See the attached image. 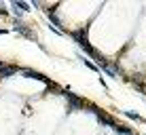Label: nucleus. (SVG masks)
Returning <instances> with one entry per match:
<instances>
[{
    "label": "nucleus",
    "instance_id": "3",
    "mask_svg": "<svg viewBox=\"0 0 146 135\" xmlns=\"http://www.w3.org/2000/svg\"><path fill=\"white\" fill-rule=\"evenodd\" d=\"M102 70H104V72L108 74L110 78H119V76H121V70H119L117 66H112V63H110V61H108V63H106V66H104Z\"/></svg>",
    "mask_w": 146,
    "mask_h": 135
},
{
    "label": "nucleus",
    "instance_id": "2",
    "mask_svg": "<svg viewBox=\"0 0 146 135\" xmlns=\"http://www.w3.org/2000/svg\"><path fill=\"white\" fill-rule=\"evenodd\" d=\"M19 72V68H15V66H7V63H0V78H4V76H13V74H17Z\"/></svg>",
    "mask_w": 146,
    "mask_h": 135
},
{
    "label": "nucleus",
    "instance_id": "7",
    "mask_svg": "<svg viewBox=\"0 0 146 135\" xmlns=\"http://www.w3.org/2000/svg\"><path fill=\"white\" fill-rule=\"evenodd\" d=\"M80 61H83V63H85V66H87L89 70H93V72H100V66H95V63H93V61H89L87 57H83Z\"/></svg>",
    "mask_w": 146,
    "mask_h": 135
},
{
    "label": "nucleus",
    "instance_id": "5",
    "mask_svg": "<svg viewBox=\"0 0 146 135\" xmlns=\"http://www.w3.org/2000/svg\"><path fill=\"white\" fill-rule=\"evenodd\" d=\"M13 7H15V9H19L21 13H23V11H26V13L30 11V4H28V2H23V0H15V2H13Z\"/></svg>",
    "mask_w": 146,
    "mask_h": 135
},
{
    "label": "nucleus",
    "instance_id": "9",
    "mask_svg": "<svg viewBox=\"0 0 146 135\" xmlns=\"http://www.w3.org/2000/svg\"><path fill=\"white\" fill-rule=\"evenodd\" d=\"M0 13H2V15H7L9 11H7V7H2V4H0Z\"/></svg>",
    "mask_w": 146,
    "mask_h": 135
},
{
    "label": "nucleus",
    "instance_id": "6",
    "mask_svg": "<svg viewBox=\"0 0 146 135\" xmlns=\"http://www.w3.org/2000/svg\"><path fill=\"white\" fill-rule=\"evenodd\" d=\"M112 129L117 131L119 135H135V133H131L129 129H125V127H121V124H112Z\"/></svg>",
    "mask_w": 146,
    "mask_h": 135
},
{
    "label": "nucleus",
    "instance_id": "8",
    "mask_svg": "<svg viewBox=\"0 0 146 135\" xmlns=\"http://www.w3.org/2000/svg\"><path fill=\"white\" fill-rule=\"evenodd\" d=\"M49 19H51V23H53V26H59V19L55 17V15H49Z\"/></svg>",
    "mask_w": 146,
    "mask_h": 135
},
{
    "label": "nucleus",
    "instance_id": "1",
    "mask_svg": "<svg viewBox=\"0 0 146 135\" xmlns=\"http://www.w3.org/2000/svg\"><path fill=\"white\" fill-rule=\"evenodd\" d=\"M72 40H74V42H78L80 47H83L85 51L89 53V57H91V55L95 53V49L91 47V44H89V40H87V36H85V32H72Z\"/></svg>",
    "mask_w": 146,
    "mask_h": 135
},
{
    "label": "nucleus",
    "instance_id": "4",
    "mask_svg": "<svg viewBox=\"0 0 146 135\" xmlns=\"http://www.w3.org/2000/svg\"><path fill=\"white\" fill-rule=\"evenodd\" d=\"M125 116L127 118H131V121H135V122H146L142 116H140L138 112H133V110H125Z\"/></svg>",
    "mask_w": 146,
    "mask_h": 135
}]
</instances>
